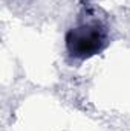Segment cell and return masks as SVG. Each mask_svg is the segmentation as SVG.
<instances>
[{"label": "cell", "instance_id": "6da1fadb", "mask_svg": "<svg viewBox=\"0 0 130 131\" xmlns=\"http://www.w3.org/2000/svg\"><path fill=\"white\" fill-rule=\"evenodd\" d=\"M107 29L97 20L80 23L66 34V50L72 58L87 60L107 46Z\"/></svg>", "mask_w": 130, "mask_h": 131}]
</instances>
